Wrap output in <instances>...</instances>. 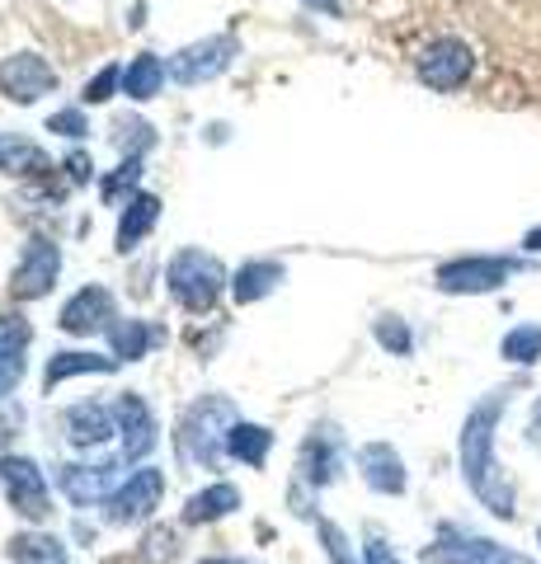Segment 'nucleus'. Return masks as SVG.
I'll use <instances>...</instances> for the list:
<instances>
[{
    "label": "nucleus",
    "mask_w": 541,
    "mask_h": 564,
    "mask_svg": "<svg viewBox=\"0 0 541 564\" xmlns=\"http://www.w3.org/2000/svg\"><path fill=\"white\" fill-rule=\"evenodd\" d=\"M513 391H518L513 381L509 386H495V391H485L466 410L462 437H457L462 480H466L470 494H476V503L490 508L499 522H513L518 518V485H513V475L504 470L499 452H495V443H499V419L513 404Z\"/></svg>",
    "instance_id": "obj_1"
},
{
    "label": "nucleus",
    "mask_w": 541,
    "mask_h": 564,
    "mask_svg": "<svg viewBox=\"0 0 541 564\" xmlns=\"http://www.w3.org/2000/svg\"><path fill=\"white\" fill-rule=\"evenodd\" d=\"M236 404L226 395H203L184 410L180 429H174V452H180V462H198L203 470H213L226 452V437L236 429Z\"/></svg>",
    "instance_id": "obj_2"
},
{
    "label": "nucleus",
    "mask_w": 541,
    "mask_h": 564,
    "mask_svg": "<svg viewBox=\"0 0 541 564\" xmlns=\"http://www.w3.org/2000/svg\"><path fill=\"white\" fill-rule=\"evenodd\" d=\"M231 288V273H226V263L217 254H207V250H180L170 259V296L180 302L184 311H213L221 302V292Z\"/></svg>",
    "instance_id": "obj_3"
},
{
    "label": "nucleus",
    "mask_w": 541,
    "mask_h": 564,
    "mask_svg": "<svg viewBox=\"0 0 541 564\" xmlns=\"http://www.w3.org/2000/svg\"><path fill=\"white\" fill-rule=\"evenodd\" d=\"M528 263L513 254H462L447 259L433 269V288L443 296H490L504 282H513V273H522Z\"/></svg>",
    "instance_id": "obj_4"
},
{
    "label": "nucleus",
    "mask_w": 541,
    "mask_h": 564,
    "mask_svg": "<svg viewBox=\"0 0 541 564\" xmlns=\"http://www.w3.org/2000/svg\"><path fill=\"white\" fill-rule=\"evenodd\" d=\"M414 76L429 85V90H439V95H452V90H462V85L476 76V52H470V43L462 39H433L424 52L414 57Z\"/></svg>",
    "instance_id": "obj_5"
},
{
    "label": "nucleus",
    "mask_w": 541,
    "mask_h": 564,
    "mask_svg": "<svg viewBox=\"0 0 541 564\" xmlns=\"http://www.w3.org/2000/svg\"><path fill=\"white\" fill-rule=\"evenodd\" d=\"M424 560L429 564H537L532 555H518L504 541H490V536H470L462 527H443L439 541L424 551Z\"/></svg>",
    "instance_id": "obj_6"
},
{
    "label": "nucleus",
    "mask_w": 541,
    "mask_h": 564,
    "mask_svg": "<svg viewBox=\"0 0 541 564\" xmlns=\"http://www.w3.org/2000/svg\"><path fill=\"white\" fill-rule=\"evenodd\" d=\"M0 489H6V499H10L14 513L29 518V522H43L52 513L47 480H43L39 462H29V456H14V452L0 456Z\"/></svg>",
    "instance_id": "obj_7"
},
{
    "label": "nucleus",
    "mask_w": 541,
    "mask_h": 564,
    "mask_svg": "<svg viewBox=\"0 0 541 564\" xmlns=\"http://www.w3.org/2000/svg\"><path fill=\"white\" fill-rule=\"evenodd\" d=\"M240 57V43L236 33H217V39H198L174 52L170 62V80L174 85H203V80H217L221 70H231V62Z\"/></svg>",
    "instance_id": "obj_8"
},
{
    "label": "nucleus",
    "mask_w": 541,
    "mask_h": 564,
    "mask_svg": "<svg viewBox=\"0 0 541 564\" xmlns=\"http://www.w3.org/2000/svg\"><path fill=\"white\" fill-rule=\"evenodd\" d=\"M339 470H344V437L335 423H316L302 443V456H296V480L306 489H325L339 480Z\"/></svg>",
    "instance_id": "obj_9"
},
{
    "label": "nucleus",
    "mask_w": 541,
    "mask_h": 564,
    "mask_svg": "<svg viewBox=\"0 0 541 564\" xmlns=\"http://www.w3.org/2000/svg\"><path fill=\"white\" fill-rule=\"evenodd\" d=\"M57 90V70H52L39 52H14L0 62V95L14 104H39L43 95Z\"/></svg>",
    "instance_id": "obj_10"
},
{
    "label": "nucleus",
    "mask_w": 541,
    "mask_h": 564,
    "mask_svg": "<svg viewBox=\"0 0 541 564\" xmlns=\"http://www.w3.org/2000/svg\"><path fill=\"white\" fill-rule=\"evenodd\" d=\"M161 494H165V475L161 470H132L123 485L113 489V499H109V522L113 527H128V522H142L151 518L155 508H161Z\"/></svg>",
    "instance_id": "obj_11"
},
{
    "label": "nucleus",
    "mask_w": 541,
    "mask_h": 564,
    "mask_svg": "<svg viewBox=\"0 0 541 564\" xmlns=\"http://www.w3.org/2000/svg\"><path fill=\"white\" fill-rule=\"evenodd\" d=\"M57 273H62V250L52 240H29L20 269H14V278H10V292L20 296V302H39V296L52 292Z\"/></svg>",
    "instance_id": "obj_12"
},
{
    "label": "nucleus",
    "mask_w": 541,
    "mask_h": 564,
    "mask_svg": "<svg viewBox=\"0 0 541 564\" xmlns=\"http://www.w3.org/2000/svg\"><path fill=\"white\" fill-rule=\"evenodd\" d=\"M57 485H62V494L72 503L95 508V503H109L113 489L123 485V480H118V466L113 462H104V466H62Z\"/></svg>",
    "instance_id": "obj_13"
},
{
    "label": "nucleus",
    "mask_w": 541,
    "mask_h": 564,
    "mask_svg": "<svg viewBox=\"0 0 541 564\" xmlns=\"http://www.w3.org/2000/svg\"><path fill=\"white\" fill-rule=\"evenodd\" d=\"M358 470H363V485H368L372 494H387V499H396V494L410 489V475H405V462H400V452L391 443H368L358 452Z\"/></svg>",
    "instance_id": "obj_14"
},
{
    "label": "nucleus",
    "mask_w": 541,
    "mask_h": 564,
    "mask_svg": "<svg viewBox=\"0 0 541 564\" xmlns=\"http://www.w3.org/2000/svg\"><path fill=\"white\" fill-rule=\"evenodd\" d=\"M113 419H118V433H123V456L128 462H142V456L155 447V414L142 395H118L113 404Z\"/></svg>",
    "instance_id": "obj_15"
},
{
    "label": "nucleus",
    "mask_w": 541,
    "mask_h": 564,
    "mask_svg": "<svg viewBox=\"0 0 541 564\" xmlns=\"http://www.w3.org/2000/svg\"><path fill=\"white\" fill-rule=\"evenodd\" d=\"M57 325L66 334H99L113 325V292L109 288H80L72 302H66V311L57 315Z\"/></svg>",
    "instance_id": "obj_16"
},
{
    "label": "nucleus",
    "mask_w": 541,
    "mask_h": 564,
    "mask_svg": "<svg viewBox=\"0 0 541 564\" xmlns=\"http://www.w3.org/2000/svg\"><path fill=\"white\" fill-rule=\"evenodd\" d=\"M29 344H33V325L24 315H0V400L20 386Z\"/></svg>",
    "instance_id": "obj_17"
},
{
    "label": "nucleus",
    "mask_w": 541,
    "mask_h": 564,
    "mask_svg": "<svg viewBox=\"0 0 541 564\" xmlns=\"http://www.w3.org/2000/svg\"><path fill=\"white\" fill-rule=\"evenodd\" d=\"M155 221H161V198L155 193H132L123 207V221H118V254H132L155 231Z\"/></svg>",
    "instance_id": "obj_18"
},
{
    "label": "nucleus",
    "mask_w": 541,
    "mask_h": 564,
    "mask_svg": "<svg viewBox=\"0 0 541 564\" xmlns=\"http://www.w3.org/2000/svg\"><path fill=\"white\" fill-rule=\"evenodd\" d=\"M113 429H118V419L104 410L99 400H85L66 414V437H72L76 447H99L104 437H113Z\"/></svg>",
    "instance_id": "obj_19"
},
{
    "label": "nucleus",
    "mask_w": 541,
    "mask_h": 564,
    "mask_svg": "<svg viewBox=\"0 0 541 564\" xmlns=\"http://www.w3.org/2000/svg\"><path fill=\"white\" fill-rule=\"evenodd\" d=\"M278 282H283V263H273V259H250V263H240L236 278H231V296L240 306H250L259 302V296H269Z\"/></svg>",
    "instance_id": "obj_20"
},
{
    "label": "nucleus",
    "mask_w": 541,
    "mask_h": 564,
    "mask_svg": "<svg viewBox=\"0 0 541 564\" xmlns=\"http://www.w3.org/2000/svg\"><path fill=\"white\" fill-rule=\"evenodd\" d=\"M165 80H170V66H165L161 57H151V52H142V57H132V62L123 66V95L137 99V104L161 95Z\"/></svg>",
    "instance_id": "obj_21"
},
{
    "label": "nucleus",
    "mask_w": 541,
    "mask_h": 564,
    "mask_svg": "<svg viewBox=\"0 0 541 564\" xmlns=\"http://www.w3.org/2000/svg\"><path fill=\"white\" fill-rule=\"evenodd\" d=\"M118 358H104V352H57V358H47V372H43V386L47 391H57L62 381L72 377H90V372H113Z\"/></svg>",
    "instance_id": "obj_22"
},
{
    "label": "nucleus",
    "mask_w": 541,
    "mask_h": 564,
    "mask_svg": "<svg viewBox=\"0 0 541 564\" xmlns=\"http://www.w3.org/2000/svg\"><path fill=\"white\" fill-rule=\"evenodd\" d=\"M236 508H240V489L221 480V485H207L203 494H194V499H188L184 522L203 527V522H217V518H226V513H236Z\"/></svg>",
    "instance_id": "obj_23"
},
{
    "label": "nucleus",
    "mask_w": 541,
    "mask_h": 564,
    "mask_svg": "<svg viewBox=\"0 0 541 564\" xmlns=\"http://www.w3.org/2000/svg\"><path fill=\"white\" fill-rule=\"evenodd\" d=\"M273 452V433L259 429V423H236L231 437H226V456H236L240 466H264Z\"/></svg>",
    "instance_id": "obj_24"
},
{
    "label": "nucleus",
    "mask_w": 541,
    "mask_h": 564,
    "mask_svg": "<svg viewBox=\"0 0 541 564\" xmlns=\"http://www.w3.org/2000/svg\"><path fill=\"white\" fill-rule=\"evenodd\" d=\"M10 560L14 564H72L66 560V545L47 532H20L10 541Z\"/></svg>",
    "instance_id": "obj_25"
},
{
    "label": "nucleus",
    "mask_w": 541,
    "mask_h": 564,
    "mask_svg": "<svg viewBox=\"0 0 541 564\" xmlns=\"http://www.w3.org/2000/svg\"><path fill=\"white\" fill-rule=\"evenodd\" d=\"M499 358L509 367H537L541 362V325H513L499 339Z\"/></svg>",
    "instance_id": "obj_26"
},
{
    "label": "nucleus",
    "mask_w": 541,
    "mask_h": 564,
    "mask_svg": "<svg viewBox=\"0 0 541 564\" xmlns=\"http://www.w3.org/2000/svg\"><path fill=\"white\" fill-rule=\"evenodd\" d=\"M161 339L151 325H142V321H113L109 325V344H113V358L118 362H132V358H142V352Z\"/></svg>",
    "instance_id": "obj_27"
},
{
    "label": "nucleus",
    "mask_w": 541,
    "mask_h": 564,
    "mask_svg": "<svg viewBox=\"0 0 541 564\" xmlns=\"http://www.w3.org/2000/svg\"><path fill=\"white\" fill-rule=\"evenodd\" d=\"M0 170L6 174H43L47 155L24 137H0Z\"/></svg>",
    "instance_id": "obj_28"
},
{
    "label": "nucleus",
    "mask_w": 541,
    "mask_h": 564,
    "mask_svg": "<svg viewBox=\"0 0 541 564\" xmlns=\"http://www.w3.org/2000/svg\"><path fill=\"white\" fill-rule=\"evenodd\" d=\"M372 334H377V344L387 348L391 358H410V352H414V334H410V325L400 321V315H377Z\"/></svg>",
    "instance_id": "obj_29"
},
{
    "label": "nucleus",
    "mask_w": 541,
    "mask_h": 564,
    "mask_svg": "<svg viewBox=\"0 0 541 564\" xmlns=\"http://www.w3.org/2000/svg\"><path fill=\"white\" fill-rule=\"evenodd\" d=\"M137 184H142V155H128V161L118 165L113 174H104L99 193H104V203H123Z\"/></svg>",
    "instance_id": "obj_30"
},
{
    "label": "nucleus",
    "mask_w": 541,
    "mask_h": 564,
    "mask_svg": "<svg viewBox=\"0 0 541 564\" xmlns=\"http://www.w3.org/2000/svg\"><path fill=\"white\" fill-rule=\"evenodd\" d=\"M118 147H123L128 155H147L151 147H155V128H151V122H137V118H123V122H118Z\"/></svg>",
    "instance_id": "obj_31"
},
{
    "label": "nucleus",
    "mask_w": 541,
    "mask_h": 564,
    "mask_svg": "<svg viewBox=\"0 0 541 564\" xmlns=\"http://www.w3.org/2000/svg\"><path fill=\"white\" fill-rule=\"evenodd\" d=\"M316 532H321V541H325V555H329V564H363L354 551H348V541H344V532H339L335 522L316 518Z\"/></svg>",
    "instance_id": "obj_32"
},
{
    "label": "nucleus",
    "mask_w": 541,
    "mask_h": 564,
    "mask_svg": "<svg viewBox=\"0 0 541 564\" xmlns=\"http://www.w3.org/2000/svg\"><path fill=\"white\" fill-rule=\"evenodd\" d=\"M47 132L80 141L85 132H90V122H85V113H80V109H62V113H52V118H47Z\"/></svg>",
    "instance_id": "obj_33"
},
{
    "label": "nucleus",
    "mask_w": 541,
    "mask_h": 564,
    "mask_svg": "<svg viewBox=\"0 0 541 564\" xmlns=\"http://www.w3.org/2000/svg\"><path fill=\"white\" fill-rule=\"evenodd\" d=\"M118 80H123V70H118V66H104L99 76H95L90 85H85V104H104V99H113Z\"/></svg>",
    "instance_id": "obj_34"
},
{
    "label": "nucleus",
    "mask_w": 541,
    "mask_h": 564,
    "mask_svg": "<svg viewBox=\"0 0 541 564\" xmlns=\"http://www.w3.org/2000/svg\"><path fill=\"white\" fill-rule=\"evenodd\" d=\"M363 564H405V560H396L391 545L381 541L377 532H368V541H363Z\"/></svg>",
    "instance_id": "obj_35"
},
{
    "label": "nucleus",
    "mask_w": 541,
    "mask_h": 564,
    "mask_svg": "<svg viewBox=\"0 0 541 564\" xmlns=\"http://www.w3.org/2000/svg\"><path fill=\"white\" fill-rule=\"evenodd\" d=\"M170 541H174V532H170V527H161V532H151V541H147V545H151V551H147V560H151V564L170 560V555H174V551H170Z\"/></svg>",
    "instance_id": "obj_36"
},
{
    "label": "nucleus",
    "mask_w": 541,
    "mask_h": 564,
    "mask_svg": "<svg viewBox=\"0 0 541 564\" xmlns=\"http://www.w3.org/2000/svg\"><path fill=\"white\" fill-rule=\"evenodd\" d=\"M66 170H72V184H90V155L76 151L72 161H66Z\"/></svg>",
    "instance_id": "obj_37"
},
{
    "label": "nucleus",
    "mask_w": 541,
    "mask_h": 564,
    "mask_svg": "<svg viewBox=\"0 0 541 564\" xmlns=\"http://www.w3.org/2000/svg\"><path fill=\"white\" fill-rule=\"evenodd\" d=\"M522 254H541V226H532V231L522 236Z\"/></svg>",
    "instance_id": "obj_38"
},
{
    "label": "nucleus",
    "mask_w": 541,
    "mask_h": 564,
    "mask_svg": "<svg viewBox=\"0 0 541 564\" xmlns=\"http://www.w3.org/2000/svg\"><path fill=\"white\" fill-rule=\"evenodd\" d=\"M311 10H321V14H339V0H306Z\"/></svg>",
    "instance_id": "obj_39"
},
{
    "label": "nucleus",
    "mask_w": 541,
    "mask_h": 564,
    "mask_svg": "<svg viewBox=\"0 0 541 564\" xmlns=\"http://www.w3.org/2000/svg\"><path fill=\"white\" fill-rule=\"evenodd\" d=\"M532 423H537V429H541V395L532 400Z\"/></svg>",
    "instance_id": "obj_40"
},
{
    "label": "nucleus",
    "mask_w": 541,
    "mask_h": 564,
    "mask_svg": "<svg viewBox=\"0 0 541 564\" xmlns=\"http://www.w3.org/2000/svg\"><path fill=\"white\" fill-rule=\"evenodd\" d=\"M198 564H250V560H198Z\"/></svg>",
    "instance_id": "obj_41"
},
{
    "label": "nucleus",
    "mask_w": 541,
    "mask_h": 564,
    "mask_svg": "<svg viewBox=\"0 0 541 564\" xmlns=\"http://www.w3.org/2000/svg\"><path fill=\"white\" fill-rule=\"evenodd\" d=\"M537 545H541V527H537Z\"/></svg>",
    "instance_id": "obj_42"
},
{
    "label": "nucleus",
    "mask_w": 541,
    "mask_h": 564,
    "mask_svg": "<svg viewBox=\"0 0 541 564\" xmlns=\"http://www.w3.org/2000/svg\"><path fill=\"white\" fill-rule=\"evenodd\" d=\"M6 437H10V433H0V443H6Z\"/></svg>",
    "instance_id": "obj_43"
}]
</instances>
